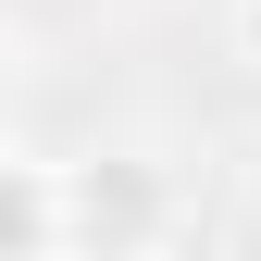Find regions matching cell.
<instances>
[{
	"mask_svg": "<svg viewBox=\"0 0 261 261\" xmlns=\"http://www.w3.org/2000/svg\"><path fill=\"white\" fill-rule=\"evenodd\" d=\"M237 62L261 75V0H237Z\"/></svg>",
	"mask_w": 261,
	"mask_h": 261,
	"instance_id": "obj_3",
	"label": "cell"
},
{
	"mask_svg": "<svg viewBox=\"0 0 261 261\" xmlns=\"http://www.w3.org/2000/svg\"><path fill=\"white\" fill-rule=\"evenodd\" d=\"M162 237H174V162L87 149L75 162V261H162Z\"/></svg>",
	"mask_w": 261,
	"mask_h": 261,
	"instance_id": "obj_1",
	"label": "cell"
},
{
	"mask_svg": "<svg viewBox=\"0 0 261 261\" xmlns=\"http://www.w3.org/2000/svg\"><path fill=\"white\" fill-rule=\"evenodd\" d=\"M0 261H75V162H50L38 137L0 149Z\"/></svg>",
	"mask_w": 261,
	"mask_h": 261,
	"instance_id": "obj_2",
	"label": "cell"
}]
</instances>
